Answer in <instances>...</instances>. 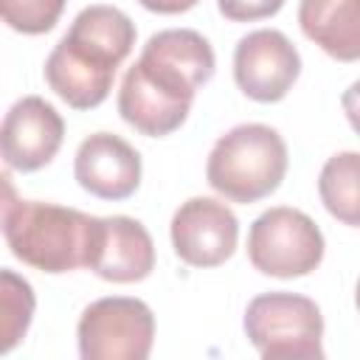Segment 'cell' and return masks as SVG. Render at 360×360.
I'll use <instances>...</instances> for the list:
<instances>
[{
    "mask_svg": "<svg viewBox=\"0 0 360 360\" xmlns=\"http://www.w3.org/2000/svg\"><path fill=\"white\" fill-rule=\"evenodd\" d=\"M68 0H0V11L8 28L37 37V34H48L62 11H65Z\"/></svg>",
    "mask_w": 360,
    "mask_h": 360,
    "instance_id": "2e32d148",
    "label": "cell"
},
{
    "mask_svg": "<svg viewBox=\"0 0 360 360\" xmlns=\"http://www.w3.org/2000/svg\"><path fill=\"white\" fill-rule=\"evenodd\" d=\"M34 307H37V298H34L31 284L8 267L0 270V315H3L0 352L3 354H8L22 340V335L28 332L31 318H34Z\"/></svg>",
    "mask_w": 360,
    "mask_h": 360,
    "instance_id": "9a60e30c",
    "label": "cell"
},
{
    "mask_svg": "<svg viewBox=\"0 0 360 360\" xmlns=\"http://www.w3.org/2000/svg\"><path fill=\"white\" fill-rule=\"evenodd\" d=\"M287 174V143L267 124H239L211 149L205 163L208 186L231 202L270 197Z\"/></svg>",
    "mask_w": 360,
    "mask_h": 360,
    "instance_id": "277c9868",
    "label": "cell"
},
{
    "mask_svg": "<svg viewBox=\"0 0 360 360\" xmlns=\"http://www.w3.org/2000/svg\"><path fill=\"white\" fill-rule=\"evenodd\" d=\"M354 304H357V312H360V281H357V290H354Z\"/></svg>",
    "mask_w": 360,
    "mask_h": 360,
    "instance_id": "ffe728a7",
    "label": "cell"
},
{
    "mask_svg": "<svg viewBox=\"0 0 360 360\" xmlns=\"http://www.w3.org/2000/svg\"><path fill=\"white\" fill-rule=\"evenodd\" d=\"M138 3L155 14H183V11L194 8L200 0H138Z\"/></svg>",
    "mask_w": 360,
    "mask_h": 360,
    "instance_id": "d6986e66",
    "label": "cell"
},
{
    "mask_svg": "<svg viewBox=\"0 0 360 360\" xmlns=\"http://www.w3.org/2000/svg\"><path fill=\"white\" fill-rule=\"evenodd\" d=\"M340 104H343V112H346L352 129L360 135V79H357L354 84H349V90L343 93Z\"/></svg>",
    "mask_w": 360,
    "mask_h": 360,
    "instance_id": "ac0fdd59",
    "label": "cell"
},
{
    "mask_svg": "<svg viewBox=\"0 0 360 360\" xmlns=\"http://www.w3.org/2000/svg\"><path fill=\"white\" fill-rule=\"evenodd\" d=\"M318 194L338 222L360 228V152L332 155L318 174Z\"/></svg>",
    "mask_w": 360,
    "mask_h": 360,
    "instance_id": "5bb4252c",
    "label": "cell"
},
{
    "mask_svg": "<svg viewBox=\"0 0 360 360\" xmlns=\"http://www.w3.org/2000/svg\"><path fill=\"white\" fill-rule=\"evenodd\" d=\"M132 45L135 22L121 8L87 6L45 59V82L73 110H93L110 96L115 70Z\"/></svg>",
    "mask_w": 360,
    "mask_h": 360,
    "instance_id": "7a4b0ae2",
    "label": "cell"
},
{
    "mask_svg": "<svg viewBox=\"0 0 360 360\" xmlns=\"http://www.w3.org/2000/svg\"><path fill=\"white\" fill-rule=\"evenodd\" d=\"M76 338L82 360H146L155 343V315L141 298L107 295L84 307Z\"/></svg>",
    "mask_w": 360,
    "mask_h": 360,
    "instance_id": "52a82bcc",
    "label": "cell"
},
{
    "mask_svg": "<svg viewBox=\"0 0 360 360\" xmlns=\"http://www.w3.org/2000/svg\"><path fill=\"white\" fill-rule=\"evenodd\" d=\"M3 236L22 264L51 276L93 264L101 217L56 202L17 200L8 174H3Z\"/></svg>",
    "mask_w": 360,
    "mask_h": 360,
    "instance_id": "3957f363",
    "label": "cell"
},
{
    "mask_svg": "<svg viewBox=\"0 0 360 360\" xmlns=\"http://www.w3.org/2000/svg\"><path fill=\"white\" fill-rule=\"evenodd\" d=\"M90 270L112 284L143 281L155 270V242L132 217H101V233Z\"/></svg>",
    "mask_w": 360,
    "mask_h": 360,
    "instance_id": "7c38bea8",
    "label": "cell"
},
{
    "mask_svg": "<svg viewBox=\"0 0 360 360\" xmlns=\"http://www.w3.org/2000/svg\"><path fill=\"white\" fill-rule=\"evenodd\" d=\"M65 141V121L53 104L25 96L11 104L0 129L3 160L14 172H37L48 166Z\"/></svg>",
    "mask_w": 360,
    "mask_h": 360,
    "instance_id": "30bf717a",
    "label": "cell"
},
{
    "mask_svg": "<svg viewBox=\"0 0 360 360\" xmlns=\"http://www.w3.org/2000/svg\"><path fill=\"white\" fill-rule=\"evenodd\" d=\"M323 233L298 208L276 205L259 214L248 231L250 264L273 278H298L323 262Z\"/></svg>",
    "mask_w": 360,
    "mask_h": 360,
    "instance_id": "8992f818",
    "label": "cell"
},
{
    "mask_svg": "<svg viewBox=\"0 0 360 360\" xmlns=\"http://www.w3.org/2000/svg\"><path fill=\"white\" fill-rule=\"evenodd\" d=\"M298 25L326 56L338 62L360 59V0H301Z\"/></svg>",
    "mask_w": 360,
    "mask_h": 360,
    "instance_id": "4fadbf2b",
    "label": "cell"
},
{
    "mask_svg": "<svg viewBox=\"0 0 360 360\" xmlns=\"http://www.w3.org/2000/svg\"><path fill=\"white\" fill-rule=\"evenodd\" d=\"M217 6L233 22H253L278 14L284 0H217Z\"/></svg>",
    "mask_w": 360,
    "mask_h": 360,
    "instance_id": "e0dca14e",
    "label": "cell"
},
{
    "mask_svg": "<svg viewBox=\"0 0 360 360\" xmlns=\"http://www.w3.org/2000/svg\"><path fill=\"white\" fill-rule=\"evenodd\" d=\"M239 242L236 214L214 197H191L172 217V248L191 267L228 262Z\"/></svg>",
    "mask_w": 360,
    "mask_h": 360,
    "instance_id": "9c48e42d",
    "label": "cell"
},
{
    "mask_svg": "<svg viewBox=\"0 0 360 360\" xmlns=\"http://www.w3.org/2000/svg\"><path fill=\"white\" fill-rule=\"evenodd\" d=\"M73 174L98 200H127L141 186V155L112 132H93L76 149Z\"/></svg>",
    "mask_w": 360,
    "mask_h": 360,
    "instance_id": "8fae6325",
    "label": "cell"
},
{
    "mask_svg": "<svg viewBox=\"0 0 360 360\" xmlns=\"http://www.w3.org/2000/svg\"><path fill=\"white\" fill-rule=\"evenodd\" d=\"M301 76V56L295 45L276 28L250 31L236 42L233 79L239 90L262 104L281 101Z\"/></svg>",
    "mask_w": 360,
    "mask_h": 360,
    "instance_id": "ba28073f",
    "label": "cell"
},
{
    "mask_svg": "<svg viewBox=\"0 0 360 360\" xmlns=\"http://www.w3.org/2000/svg\"><path fill=\"white\" fill-rule=\"evenodd\" d=\"M217 56L191 28H166L146 39L138 62L124 73L118 112L141 135L163 138L183 127L197 90L211 82Z\"/></svg>",
    "mask_w": 360,
    "mask_h": 360,
    "instance_id": "6da1fadb",
    "label": "cell"
},
{
    "mask_svg": "<svg viewBox=\"0 0 360 360\" xmlns=\"http://www.w3.org/2000/svg\"><path fill=\"white\" fill-rule=\"evenodd\" d=\"M245 335L264 360L323 357V315L298 292H262L245 309Z\"/></svg>",
    "mask_w": 360,
    "mask_h": 360,
    "instance_id": "5b68a950",
    "label": "cell"
}]
</instances>
